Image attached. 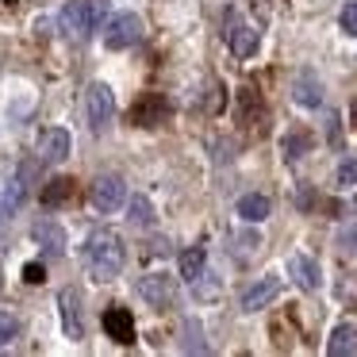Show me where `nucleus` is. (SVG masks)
<instances>
[{
    "label": "nucleus",
    "mask_w": 357,
    "mask_h": 357,
    "mask_svg": "<svg viewBox=\"0 0 357 357\" xmlns=\"http://www.w3.org/2000/svg\"><path fill=\"white\" fill-rule=\"evenodd\" d=\"M123 238H119V231H112V227H96V231H89L85 238V265L89 273H93V280H100V284H108V280L119 277V269H123Z\"/></svg>",
    "instance_id": "1"
},
{
    "label": "nucleus",
    "mask_w": 357,
    "mask_h": 357,
    "mask_svg": "<svg viewBox=\"0 0 357 357\" xmlns=\"http://www.w3.org/2000/svg\"><path fill=\"white\" fill-rule=\"evenodd\" d=\"M108 20V0H70L62 8V27L70 39H85V35L100 31Z\"/></svg>",
    "instance_id": "2"
},
{
    "label": "nucleus",
    "mask_w": 357,
    "mask_h": 357,
    "mask_svg": "<svg viewBox=\"0 0 357 357\" xmlns=\"http://www.w3.org/2000/svg\"><path fill=\"white\" fill-rule=\"evenodd\" d=\"M112 116H116V93H112L104 81H93V85L85 89V123L89 131H108Z\"/></svg>",
    "instance_id": "3"
},
{
    "label": "nucleus",
    "mask_w": 357,
    "mask_h": 357,
    "mask_svg": "<svg viewBox=\"0 0 357 357\" xmlns=\"http://www.w3.org/2000/svg\"><path fill=\"white\" fill-rule=\"evenodd\" d=\"M139 39H142V20L135 16V12H119V16H112L108 27H104V47L108 50H127Z\"/></svg>",
    "instance_id": "4"
},
{
    "label": "nucleus",
    "mask_w": 357,
    "mask_h": 357,
    "mask_svg": "<svg viewBox=\"0 0 357 357\" xmlns=\"http://www.w3.org/2000/svg\"><path fill=\"white\" fill-rule=\"evenodd\" d=\"M89 200H93L96 211H119V204L127 200V181L116 177V173H104L89 185Z\"/></svg>",
    "instance_id": "5"
},
{
    "label": "nucleus",
    "mask_w": 357,
    "mask_h": 357,
    "mask_svg": "<svg viewBox=\"0 0 357 357\" xmlns=\"http://www.w3.org/2000/svg\"><path fill=\"white\" fill-rule=\"evenodd\" d=\"M227 47H231V54H238V58H254L257 47H261V35H257L254 24L231 16V24H227Z\"/></svg>",
    "instance_id": "6"
},
{
    "label": "nucleus",
    "mask_w": 357,
    "mask_h": 357,
    "mask_svg": "<svg viewBox=\"0 0 357 357\" xmlns=\"http://www.w3.org/2000/svg\"><path fill=\"white\" fill-rule=\"evenodd\" d=\"M139 296L150 303V307L165 311V307H173L177 284H173V277H165V273H150V277H142V280H139Z\"/></svg>",
    "instance_id": "7"
},
{
    "label": "nucleus",
    "mask_w": 357,
    "mask_h": 357,
    "mask_svg": "<svg viewBox=\"0 0 357 357\" xmlns=\"http://www.w3.org/2000/svg\"><path fill=\"white\" fill-rule=\"evenodd\" d=\"M70 146H73L70 131H66V127H50V131H43L39 150H35V154H39L43 165H58V162L70 158Z\"/></svg>",
    "instance_id": "8"
},
{
    "label": "nucleus",
    "mask_w": 357,
    "mask_h": 357,
    "mask_svg": "<svg viewBox=\"0 0 357 357\" xmlns=\"http://www.w3.org/2000/svg\"><path fill=\"white\" fill-rule=\"evenodd\" d=\"M58 311H62L66 338H81L85 326H81V292L77 288H62V292H58Z\"/></svg>",
    "instance_id": "9"
},
{
    "label": "nucleus",
    "mask_w": 357,
    "mask_h": 357,
    "mask_svg": "<svg viewBox=\"0 0 357 357\" xmlns=\"http://www.w3.org/2000/svg\"><path fill=\"white\" fill-rule=\"evenodd\" d=\"M31 238H35V246H43L50 257L66 254V231H62L58 219H39V223H31Z\"/></svg>",
    "instance_id": "10"
},
{
    "label": "nucleus",
    "mask_w": 357,
    "mask_h": 357,
    "mask_svg": "<svg viewBox=\"0 0 357 357\" xmlns=\"http://www.w3.org/2000/svg\"><path fill=\"white\" fill-rule=\"evenodd\" d=\"M288 277H292L303 292H315V288L323 284V269H319V261H315V257H307V254H292V257H288Z\"/></svg>",
    "instance_id": "11"
},
{
    "label": "nucleus",
    "mask_w": 357,
    "mask_h": 357,
    "mask_svg": "<svg viewBox=\"0 0 357 357\" xmlns=\"http://www.w3.org/2000/svg\"><path fill=\"white\" fill-rule=\"evenodd\" d=\"M100 323H104V334H108L112 342H119V346H131L135 342V319L127 307H108Z\"/></svg>",
    "instance_id": "12"
},
{
    "label": "nucleus",
    "mask_w": 357,
    "mask_h": 357,
    "mask_svg": "<svg viewBox=\"0 0 357 357\" xmlns=\"http://www.w3.org/2000/svg\"><path fill=\"white\" fill-rule=\"evenodd\" d=\"M131 119H135L139 127H158V123H165V119H169V100H165V96H158V93L142 96V100L135 104Z\"/></svg>",
    "instance_id": "13"
},
{
    "label": "nucleus",
    "mask_w": 357,
    "mask_h": 357,
    "mask_svg": "<svg viewBox=\"0 0 357 357\" xmlns=\"http://www.w3.org/2000/svg\"><path fill=\"white\" fill-rule=\"evenodd\" d=\"M277 296H280V277H261L257 284H250L246 292H242V311H261V307H269Z\"/></svg>",
    "instance_id": "14"
},
{
    "label": "nucleus",
    "mask_w": 357,
    "mask_h": 357,
    "mask_svg": "<svg viewBox=\"0 0 357 357\" xmlns=\"http://www.w3.org/2000/svg\"><path fill=\"white\" fill-rule=\"evenodd\" d=\"M292 96L300 108H319L323 104V85H319V77L311 70H300L296 73V85H292Z\"/></svg>",
    "instance_id": "15"
},
{
    "label": "nucleus",
    "mask_w": 357,
    "mask_h": 357,
    "mask_svg": "<svg viewBox=\"0 0 357 357\" xmlns=\"http://www.w3.org/2000/svg\"><path fill=\"white\" fill-rule=\"evenodd\" d=\"M326 354L331 357H346V354H357V326L354 323H338L331 331V342H326Z\"/></svg>",
    "instance_id": "16"
},
{
    "label": "nucleus",
    "mask_w": 357,
    "mask_h": 357,
    "mask_svg": "<svg viewBox=\"0 0 357 357\" xmlns=\"http://www.w3.org/2000/svg\"><path fill=\"white\" fill-rule=\"evenodd\" d=\"M269 211H273V204H269V196H261V192H250V196L238 200V219L242 223H261V219H269Z\"/></svg>",
    "instance_id": "17"
},
{
    "label": "nucleus",
    "mask_w": 357,
    "mask_h": 357,
    "mask_svg": "<svg viewBox=\"0 0 357 357\" xmlns=\"http://www.w3.org/2000/svg\"><path fill=\"white\" fill-rule=\"evenodd\" d=\"M204 265H208V250H204V246L185 250V254H181V280H188V284H192V280L204 273Z\"/></svg>",
    "instance_id": "18"
},
{
    "label": "nucleus",
    "mask_w": 357,
    "mask_h": 357,
    "mask_svg": "<svg viewBox=\"0 0 357 357\" xmlns=\"http://www.w3.org/2000/svg\"><path fill=\"white\" fill-rule=\"evenodd\" d=\"M70 196H73V181H70V177H58V181H50V185L43 188V204H47V208L66 204Z\"/></svg>",
    "instance_id": "19"
},
{
    "label": "nucleus",
    "mask_w": 357,
    "mask_h": 357,
    "mask_svg": "<svg viewBox=\"0 0 357 357\" xmlns=\"http://www.w3.org/2000/svg\"><path fill=\"white\" fill-rule=\"evenodd\" d=\"M131 223H139V227L154 223V208H150L146 196H135V200H131Z\"/></svg>",
    "instance_id": "20"
},
{
    "label": "nucleus",
    "mask_w": 357,
    "mask_h": 357,
    "mask_svg": "<svg viewBox=\"0 0 357 357\" xmlns=\"http://www.w3.org/2000/svg\"><path fill=\"white\" fill-rule=\"evenodd\" d=\"M334 185L338 188H357V158H346L334 173Z\"/></svg>",
    "instance_id": "21"
},
{
    "label": "nucleus",
    "mask_w": 357,
    "mask_h": 357,
    "mask_svg": "<svg viewBox=\"0 0 357 357\" xmlns=\"http://www.w3.org/2000/svg\"><path fill=\"white\" fill-rule=\"evenodd\" d=\"M16 334H20V319L8 315V311H0V346H8Z\"/></svg>",
    "instance_id": "22"
},
{
    "label": "nucleus",
    "mask_w": 357,
    "mask_h": 357,
    "mask_svg": "<svg viewBox=\"0 0 357 357\" xmlns=\"http://www.w3.org/2000/svg\"><path fill=\"white\" fill-rule=\"evenodd\" d=\"M192 284H196V300H215V296L223 292V288H219V280H204V273L192 280Z\"/></svg>",
    "instance_id": "23"
},
{
    "label": "nucleus",
    "mask_w": 357,
    "mask_h": 357,
    "mask_svg": "<svg viewBox=\"0 0 357 357\" xmlns=\"http://www.w3.org/2000/svg\"><path fill=\"white\" fill-rule=\"evenodd\" d=\"M185 334H188V342H185V349H192V354H204V342H200V323H196V319H188L185 323Z\"/></svg>",
    "instance_id": "24"
},
{
    "label": "nucleus",
    "mask_w": 357,
    "mask_h": 357,
    "mask_svg": "<svg viewBox=\"0 0 357 357\" xmlns=\"http://www.w3.org/2000/svg\"><path fill=\"white\" fill-rule=\"evenodd\" d=\"M338 24H342V31H346V35H354V39H357V0H349L346 8H342Z\"/></svg>",
    "instance_id": "25"
},
{
    "label": "nucleus",
    "mask_w": 357,
    "mask_h": 357,
    "mask_svg": "<svg viewBox=\"0 0 357 357\" xmlns=\"http://www.w3.org/2000/svg\"><path fill=\"white\" fill-rule=\"evenodd\" d=\"M307 146H311L307 135H288V139H284V154L288 158H300V150H307Z\"/></svg>",
    "instance_id": "26"
},
{
    "label": "nucleus",
    "mask_w": 357,
    "mask_h": 357,
    "mask_svg": "<svg viewBox=\"0 0 357 357\" xmlns=\"http://www.w3.org/2000/svg\"><path fill=\"white\" fill-rule=\"evenodd\" d=\"M24 280H27V284H43V280H47V265H43V261L24 265Z\"/></svg>",
    "instance_id": "27"
},
{
    "label": "nucleus",
    "mask_w": 357,
    "mask_h": 357,
    "mask_svg": "<svg viewBox=\"0 0 357 357\" xmlns=\"http://www.w3.org/2000/svg\"><path fill=\"white\" fill-rule=\"evenodd\" d=\"M338 246H342V254L357 257V231H342L338 234Z\"/></svg>",
    "instance_id": "28"
},
{
    "label": "nucleus",
    "mask_w": 357,
    "mask_h": 357,
    "mask_svg": "<svg viewBox=\"0 0 357 357\" xmlns=\"http://www.w3.org/2000/svg\"><path fill=\"white\" fill-rule=\"evenodd\" d=\"M146 254H169V242H165V238H154V242H146Z\"/></svg>",
    "instance_id": "29"
},
{
    "label": "nucleus",
    "mask_w": 357,
    "mask_h": 357,
    "mask_svg": "<svg viewBox=\"0 0 357 357\" xmlns=\"http://www.w3.org/2000/svg\"><path fill=\"white\" fill-rule=\"evenodd\" d=\"M349 119H354V127H357V100H354V108H349Z\"/></svg>",
    "instance_id": "30"
},
{
    "label": "nucleus",
    "mask_w": 357,
    "mask_h": 357,
    "mask_svg": "<svg viewBox=\"0 0 357 357\" xmlns=\"http://www.w3.org/2000/svg\"><path fill=\"white\" fill-rule=\"evenodd\" d=\"M4 4H16V0H4Z\"/></svg>",
    "instance_id": "31"
}]
</instances>
